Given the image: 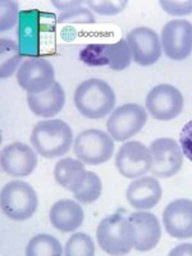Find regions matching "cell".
<instances>
[{"label": "cell", "instance_id": "1", "mask_svg": "<svg viewBox=\"0 0 192 256\" xmlns=\"http://www.w3.org/2000/svg\"><path fill=\"white\" fill-rule=\"evenodd\" d=\"M73 141L72 128L60 120L38 122L31 134L32 148L46 159H56L70 152Z\"/></svg>", "mask_w": 192, "mask_h": 256}, {"label": "cell", "instance_id": "2", "mask_svg": "<svg viewBox=\"0 0 192 256\" xmlns=\"http://www.w3.org/2000/svg\"><path fill=\"white\" fill-rule=\"evenodd\" d=\"M74 104L80 113L86 118L102 120L114 108L116 94L102 80H86L76 88Z\"/></svg>", "mask_w": 192, "mask_h": 256}, {"label": "cell", "instance_id": "3", "mask_svg": "<svg viewBox=\"0 0 192 256\" xmlns=\"http://www.w3.org/2000/svg\"><path fill=\"white\" fill-rule=\"evenodd\" d=\"M96 238L100 248L109 255H127L134 248L136 230L130 219L116 212L100 222Z\"/></svg>", "mask_w": 192, "mask_h": 256}, {"label": "cell", "instance_id": "4", "mask_svg": "<svg viewBox=\"0 0 192 256\" xmlns=\"http://www.w3.org/2000/svg\"><path fill=\"white\" fill-rule=\"evenodd\" d=\"M38 195L31 184L24 180H10L2 188V212L12 220L24 222L38 209Z\"/></svg>", "mask_w": 192, "mask_h": 256}, {"label": "cell", "instance_id": "5", "mask_svg": "<svg viewBox=\"0 0 192 256\" xmlns=\"http://www.w3.org/2000/svg\"><path fill=\"white\" fill-rule=\"evenodd\" d=\"M73 150L82 163L99 166L112 158L114 141L110 134L102 130H88L76 137Z\"/></svg>", "mask_w": 192, "mask_h": 256}, {"label": "cell", "instance_id": "6", "mask_svg": "<svg viewBox=\"0 0 192 256\" xmlns=\"http://www.w3.org/2000/svg\"><path fill=\"white\" fill-rule=\"evenodd\" d=\"M80 59L90 67L108 66L114 70H123L131 64L132 52L126 40L116 44H91L81 50Z\"/></svg>", "mask_w": 192, "mask_h": 256}, {"label": "cell", "instance_id": "7", "mask_svg": "<svg viewBox=\"0 0 192 256\" xmlns=\"http://www.w3.org/2000/svg\"><path fill=\"white\" fill-rule=\"evenodd\" d=\"M17 81L28 94H40L56 84V73L52 63L44 58H27L17 70Z\"/></svg>", "mask_w": 192, "mask_h": 256}, {"label": "cell", "instance_id": "8", "mask_svg": "<svg viewBox=\"0 0 192 256\" xmlns=\"http://www.w3.org/2000/svg\"><path fill=\"white\" fill-rule=\"evenodd\" d=\"M148 120L145 108L138 104H124L116 108L106 122L109 134L116 141H126L142 130Z\"/></svg>", "mask_w": 192, "mask_h": 256}, {"label": "cell", "instance_id": "9", "mask_svg": "<svg viewBox=\"0 0 192 256\" xmlns=\"http://www.w3.org/2000/svg\"><path fill=\"white\" fill-rule=\"evenodd\" d=\"M146 109L156 120H172L184 110V96L172 84H158L146 98Z\"/></svg>", "mask_w": 192, "mask_h": 256}, {"label": "cell", "instance_id": "10", "mask_svg": "<svg viewBox=\"0 0 192 256\" xmlns=\"http://www.w3.org/2000/svg\"><path fill=\"white\" fill-rule=\"evenodd\" d=\"M152 172L155 177L169 178L177 174L182 168V148L173 138H156L150 145Z\"/></svg>", "mask_w": 192, "mask_h": 256}, {"label": "cell", "instance_id": "11", "mask_svg": "<svg viewBox=\"0 0 192 256\" xmlns=\"http://www.w3.org/2000/svg\"><path fill=\"white\" fill-rule=\"evenodd\" d=\"M152 152L150 148L138 141H130L116 152V166L118 172L126 178H140L152 170Z\"/></svg>", "mask_w": 192, "mask_h": 256}, {"label": "cell", "instance_id": "12", "mask_svg": "<svg viewBox=\"0 0 192 256\" xmlns=\"http://www.w3.org/2000/svg\"><path fill=\"white\" fill-rule=\"evenodd\" d=\"M162 46L168 58L186 59L192 50V24L186 20L168 22L162 31Z\"/></svg>", "mask_w": 192, "mask_h": 256}, {"label": "cell", "instance_id": "13", "mask_svg": "<svg viewBox=\"0 0 192 256\" xmlns=\"http://www.w3.org/2000/svg\"><path fill=\"white\" fill-rule=\"evenodd\" d=\"M132 58L141 67L155 64L162 56V44L156 32L148 27H137L127 35Z\"/></svg>", "mask_w": 192, "mask_h": 256}, {"label": "cell", "instance_id": "14", "mask_svg": "<svg viewBox=\"0 0 192 256\" xmlns=\"http://www.w3.org/2000/svg\"><path fill=\"white\" fill-rule=\"evenodd\" d=\"M38 166V155L24 142H13L2 152V169L12 177H27Z\"/></svg>", "mask_w": 192, "mask_h": 256}, {"label": "cell", "instance_id": "15", "mask_svg": "<svg viewBox=\"0 0 192 256\" xmlns=\"http://www.w3.org/2000/svg\"><path fill=\"white\" fill-rule=\"evenodd\" d=\"M163 223L169 236L192 238V200L177 198L168 204L163 212Z\"/></svg>", "mask_w": 192, "mask_h": 256}, {"label": "cell", "instance_id": "16", "mask_svg": "<svg viewBox=\"0 0 192 256\" xmlns=\"http://www.w3.org/2000/svg\"><path fill=\"white\" fill-rule=\"evenodd\" d=\"M128 219L136 230L134 248L141 252L154 248L162 236V228L156 216L148 212H132Z\"/></svg>", "mask_w": 192, "mask_h": 256}, {"label": "cell", "instance_id": "17", "mask_svg": "<svg viewBox=\"0 0 192 256\" xmlns=\"http://www.w3.org/2000/svg\"><path fill=\"white\" fill-rule=\"evenodd\" d=\"M163 195V190L152 177H142L134 180L127 188V200L137 210H148L156 206Z\"/></svg>", "mask_w": 192, "mask_h": 256}, {"label": "cell", "instance_id": "18", "mask_svg": "<svg viewBox=\"0 0 192 256\" xmlns=\"http://www.w3.org/2000/svg\"><path fill=\"white\" fill-rule=\"evenodd\" d=\"M66 94L59 82H56L49 90L40 94H28L27 104L34 114L42 118H52L63 109Z\"/></svg>", "mask_w": 192, "mask_h": 256}, {"label": "cell", "instance_id": "19", "mask_svg": "<svg viewBox=\"0 0 192 256\" xmlns=\"http://www.w3.org/2000/svg\"><path fill=\"white\" fill-rule=\"evenodd\" d=\"M49 218L52 224L63 233L78 230L84 223V210L78 202L68 198L56 201L50 209Z\"/></svg>", "mask_w": 192, "mask_h": 256}, {"label": "cell", "instance_id": "20", "mask_svg": "<svg viewBox=\"0 0 192 256\" xmlns=\"http://www.w3.org/2000/svg\"><path fill=\"white\" fill-rule=\"evenodd\" d=\"M88 172L81 160L64 158L56 164L54 177L63 188L70 190L72 194L84 184Z\"/></svg>", "mask_w": 192, "mask_h": 256}, {"label": "cell", "instance_id": "21", "mask_svg": "<svg viewBox=\"0 0 192 256\" xmlns=\"http://www.w3.org/2000/svg\"><path fill=\"white\" fill-rule=\"evenodd\" d=\"M22 60L20 49L13 40L2 38L0 40V77L8 78L17 70Z\"/></svg>", "mask_w": 192, "mask_h": 256}, {"label": "cell", "instance_id": "22", "mask_svg": "<svg viewBox=\"0 0 192 256\" xmlns=\"http://www.w3.org/2000/svg\"><path fill=\"white\" fill-rule=\"evenodd\" d=\"M24 254L27 256H60L64 251L60 242L56 237L42 233L31 238Z\"/></svg>", "mask_w": 192, "mask_h": 256}, {"label": "cell", "instance_id": "23", "mask_svg": "<svg viewBox=\"0 0 192 256\" xmlns=\"http://www.w3.org/2000/svg\"><path fill=\"white\" fill-rule=\"evenodd\" d=\"M52 4L62 10L59 22H80L88 24L95 22L92 13L86 8H82L81 2H52Z\"/></svg>", "mask_w": 192, "mask_h": 256}, {"label": "cell", "instance_id": "24", "mask_svg": "<svg viewBox=\"0 0 192 256\" xmlns=\"http://www.w3.org/2000/svg\"><path fill=\"white\" fill-rule=\"evenodd\" d=\"M102 191V184L99 176L94 172H88L84 184L77 191L73 192V196L82 204H91L100 198Z\"/></svg>", "mask_w": 192, "mask_h": 256}, {"label": "cell", "instance_id": "25", "mask_svg": "<svg viewBox=\"0 0 192 256\" xmlns=\"http://www.w3.org/2000/svg\"><path fill=\"white\" fill-rule=\"evenodd\" d=\"M95 244L86 233H74L64 248L66 256H94Z\"/></svg>", "mask_w": 192, "mask_h": 256}, {"label": "cell", "instance_id": "26", "mask_svg": "<svg viewBox=\"0 0 192 256\" xmlns=\"http://www.w3.org/2000/svg\"><path fill=\"white\" fill-rule=\"evenodd\" d=\"M18 6L17 2L13 0H2L0 2V31L10 30L18 20Z\"/></svg>", "mask_w": 192, "mask_h": 256}, {"label": "cell", "instance_id": "27", "mask_svg": "<svg viewBox=\"0 0 192 256\" xmlns=\"http://www.w3.org/2000/svg\"><path fill=\"white\" fill-rule=\"evenodd\" d=\"M86 4H88V6L96 13H100V14L104 16H116L124 9V6H127V2L126 0H122V2L120 0H116V2H110V0H100V2L90 0V2H86Z\"/></svg>", "mask_w": 192, "mask_h": 256}, {"label": "cell", "instance_id": "28", "mask_svg": "<svg viewBox=\"0 0 192 256\" xmlns=\"http://www.w3.org/2000/svg\"><path fill=\"white\" fill-rule=\"evenodd\" d=\"M159 4L166 13L172 16H187L192 13V0H187V2L162 0V2H159Z\"/></svg>", "mask_w": 192, "mask_h": 256}, {"label": "cell", "instance_id": "29", "mask_svg": "<svg viewBox=\"0 0 192 256\" xmlns=\"http://www.w3.org/2000/svg\"><path fill=\"white\" fill-rule=\"evenodd\" d=\"M180 148L184 156L192 163V120H188L182 128L180 137Z\"/></svg>", "mask_w": 192, "mask_h": 256}, {"label": "cell", "instance_id": "30", "mask_svg": "<svg viewBox=\"0 0 192 256\" xmlns=\"http://www.w3.org/2000/svg\"><path fill=\"white\" fill-rule=\"evenodd\" d=\"M170 256L174 255H192V244H180L178 248H176L174 250L169 252Z\"/></svg>", "mask_w": 192, "mask_h": 256}]
</instances>
